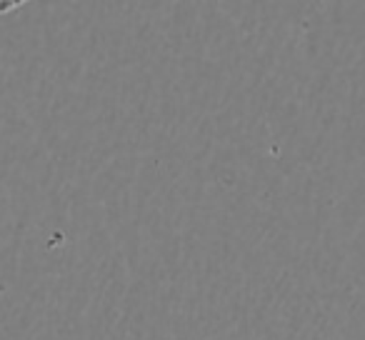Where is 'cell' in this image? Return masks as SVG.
I'll use <instances>...</instances> for the list:
<instances>
[]
</instances>
